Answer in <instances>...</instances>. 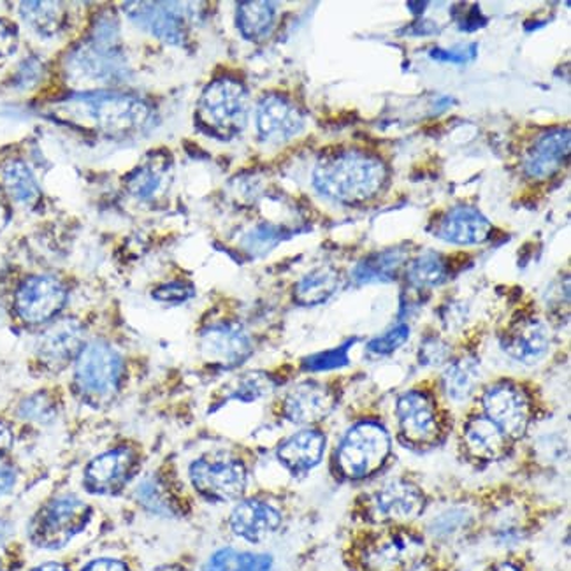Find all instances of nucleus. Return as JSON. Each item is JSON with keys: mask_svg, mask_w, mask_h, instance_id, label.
I'll use <instances>...</instances> for the list:
<instances>
[{"mask_svg": "<svg viewBox=\"0 0 571 571\" xmlns=\"http://www.w3.org/2000/svg\"><path fill=\"white\" fill-rule=\"evenodd\" d=\"M69 80L81 87L80 92L110 90L126 83L131 68L123 53L118 20L110 13L97 18L92 36L71 50L66 59Z\"/></svg>", "mask_w": 571, "mask_h": 571, "instance_id": "nucleus-1", "label": "nucleus"}, {"mask_svg": "<svg viewBox=\"0 0 571 571\" xmlns=\"http://www.w3.org/2000/svg\"><path fill=\"white\" fill-rule=\"evenodd\" d=\"M68 110L77 117L78 123L117 141L147 134L156 126L152 106L134 93L114 90L77 92L69 97Z\"/></svg>", "mask_w": 571, "mask_h": 571, "instance_id": "nucleus-2", "label": "nucleus"}, {"mask_svg": "<svg viewBox=\"0 0 571 571\" xmlns=\"http://www.w3.org/2000/svg\"><path fill=\"white\" fill-rule=\"evenodd\" d=\"M385 180L387 169L382 160L359 150L329 153L313 169L317 192L347 207L377 198Z\"/></svg>", "mask_w": 571, "mask_h": 571, "instance_id": "nucleus-3", "label": "nucleus"}, {"mask_svg": "<svg viewBox=\"0 0 571 571\" xmlns=\"http://www.w3.org/2000/svg\"><path fill=\"white\" fill-rule=\"evenodd\" d=\"M424 558V537L408 525H383L365 534L355 549L362 571H415Z\"/></svg>", "mask_w": 571, "mask_h": 571, "instance_id": "nucleus-4", "label": "nucleus"}, {"mask_svg": "<svg viewBox=\"0 0 571 571\" xmlns=\"http://www.w3.org/2000/svg\"><path fill=\"white\" fill-rule=\"evenodd\" d=\"M123 379V359L108 341L84 344L74 362V387L92 407H104L114 400Z\"/></svg>", "mask_w": 571, "mask_h": 571, "instance_id": "nucleus-5", "label": "nucleus"}, {"mask_svg": "<svg viewBox=\"0 0 571 571\" xmlns=\"http://www.w3.org/2000/svg\"><path fill=\"white\" fill-rule=\"evenodd\" d=\"M92 507L78 495H57L42 504L29 524L30 542L44 551H60L92 521Z\"/></svg>", "mask_w": 571, "mask_h": 571, "instance_id": "nucleus-6", "label": "nucleus"}, {"mask_svg": "<svg viewBox=\"0 0 571 571\" xmlns=\"http://www.w3.org/2000/svg\"><path fill=\"white\" fill-rule=\"evenodd\" d=\"M250 117V93L240 80L219 78L202 90L198 120L219 138H234L244 131Z\"/></svg>", "mask_w": 571, "mask_h": 571, "instance_id": "nucleus-7", "label": "nucleus"}, {"mask_svg": "<svg viewBox=\"0 0 571 571\" xmlns=\"http://www.w3.org/2000/svg\"><path fill=\"white\" fill-rule=\"evenodd\" d=\"M391 455V437L387 429L373 420H362L344 433L337 452L341 475L362 480L374 475Z\"/></svg>", "mask_w": 571, "mask_h": 571, "instance_id": "nucleus-8", "label": "nucleus"}, {"mask_svg": "<svg viewBox=\"0 0 571 571\" xmlns=\"http://www.w3.org/2000/svg\"><path fill=\"white\" fill-rule=\"evenodd\" d=\"M189 479L210 503H232L247 491L248 470L243 461L231 455H202L190 464Z\"/></svg>", "mask_w": 571, "mask_h": 571, "instance_id": "nucleus-9", "label": "nucleus"}, {"mask_svg": "<svg viewBox=\"0 0 571 571\" xmlns=\"http://www.w3.org/2000/svg\"><path fill=\"white\" fill-rule=\"evenodd\" d=\"M192 4L181 2H126L123 13L139 29L172 44L183 47L189 39L190 23L193 20Z\"/></svg>", "mask_w": 571, "mask_h": 571, "instance_id": "nucleus-10", "label": "nucleus"}, {"mask_svg": "<svg viewBox=\"0 0 571 571\" xmlns=\"http://www.w3.org/2000/svg\"><path fill=\"white\" fill-rule=\"evenodd\" d=\"M424 509L422 489L403 479L383 483L365 500V515L380 525H408L419 519Z\"/></svg>", "mask_w": 571, "mask_h": 571, "instance_id": "nucleus-11", "label": "nucleus"}, {"mask_svg": "<svg viewBox=\"0 0 571 571\" xmlns=\"http://www.w3.org/2000/svg\"><path fill=\"white\" fill-rule=\"evenodd\" d=\"M68 303V289L59 278L36 274L21 282L14 294V310L21 322L29 325L48 324L56 320Z\"/></svg>", "mask_w": 571, "mask_h": 571, "instance_id": "nucleus-12", "label": "nucleus"}, {"mask_svg": "<svg viewBox=\"0 0 571 571\" xmlns=\"http://www.w3.org/2000/svg\"><path fill=\"white\" fill-rule=\"evenodd\" d=\"M139 452L132 447H117L96 455L87 464L83 488L96 495H117L138 475Z\"/></svg>", "mask_w": 571, "mask_h": 571, "instance_id": "nucleus-13", "label": "nucleus"}, {"mask_svg": "<svg viewBox=\"0 0 571 571\" xmlns=\"http://www.w3.org/2000/svg\"><path fill=\"white\" fill-rule=\"evenodd\" d=\"M483 415L492 420L510 440L522 438L530 428L531 407L521 387L500 382L489 387L482 398Z\"/></svg>", "mask_w": 571, "mask_h": 571, "instance_id": "nucleus-14", "label": "nucleus"}, {"mask_svg": "<svg viewBox=\"0 0 571 571\" xmlns=\"http://www.w3.org/2000/svg\"><path fill=\"white\" fill-rule=\"evenodd\" d=\"M87 343L89 341L84 325L80 320L68 317L51 322L50 328L42 332L36 347V355L44 370L59 373L72 362H77Z\"/></svg>", "mask_w": 571, "mask_h": 571, "instance_id": "nucleus-15", "label": "nucleus"}, {"mask_svg": "<svg viewBox=\"0 0 571 571\" xmlns=\"http://www.w3.org/2000/svg\"><path fill=\"white\" fill-rule=\"evenodd\" d=\"M400 433L410 445H434L441 434L437 403L428 392L408 391L395 403Z\"/></svg>", "mask_w": 571, "mask_h": 571, "instance_id": "nucleus-16", "label": "nucleus"}, {"mask_svg": "<svg viewBox=\"0 0 571 571\" xmlns=\"http://www.w3.org/2000/svg\"><path fill=\"white\" fill-rule=\"evenodd\" d=\"M199 350L204 361L232 370L248 361L253 353L252 337L236 322H217L202 329Z\"/></svg>", "mask_w": 571, "mask_h": 571, "instance_id": "nucleus-17", "label": "nucleus"}, {"mask_svg": "<svg viewBox=\"0 0 571 571\" xmlns=\"http://www.w3.org/2000/svg\"><path fill=\"white\" fill-rule=\"evenodd\" d=\"M257 134L268 144H282L301 134L304 114L282 93L262 97L256 110Z\"/></svg>", "mask_w": 571, "mask_h": 571, "instance_id": "nucleus-18", "label": "nucleus"}, {"mask_svg": "<svg viewBox=\"0 0 571 571\" xmlns=\"http://www.w3.org/2000/svg\"><path fill=\"white\" fill-rule=\"evenodd\" d=\"M337 408V394L331 387L315 380L298 383L283 395L282 417L290 424L311 425L319 424L328 419Z\"/></svg>", "mask_w": 571, "mask_h": 571, "instance_id": "nucleus-19", "label": "nucleus"}, {"mask_svg": "<svg viewBox=\"0 0 571 571\" xmlns=\"http://www.w3.org/2000/svg\"><path fill=\"white\" fill-rule=\"evenodd\" d=\"M280 510L259 498L241 500L229 517L232 533L248 543H262L282 528Z\"/></svg>", "mask_w": 571, "mask_h": 571, "instance_id": "nucleus-20", "label": "nucleus"}, {"mask_svg": "<svg viewBox=\"0 0 571 571\" xmlns=\"http://www.w3.org/2000/svg\"><path fill=\"white\" fill-rule=\"evenodd\" d=\"M552 344V332L540 319H521L510 325L501 338V349L513 361L537 364L545 358Z\"/></svg>", "mask_w": 571, "mask_h": 571, "instance_id": "nucleus-21", "label": "nucleus"}, {"mask_svg": "<svg viewBox=\"0 0 571 571\" xmlns=\"http://www.w3.org/2000/svg\"><path fill=\"white\" fill-rule=\"evenodd\" d=\"M172 181V159L166 150L148 153L126 177V190L141 202L156 201Z\"/></svg>", "mask_w": 571, "mask_h": 571, "instance_id": "nucleus-22", "label": "nucleus"}, {"mask_svg": "<svg viewBox=\"0 0 571 571\" xmlns=\"http://www.w3.org/2000/svg\"><path fill=\"white\" fill-rule=\"evenodd\" d=\"M325 454V434L319 429L304 428L278 445L277 458L294 477H303L319 467Z\"/></svg>", "mask_w": 571, "mask_h": 571, "instance_id": "nucleus-23", "label": "nucleus"}, {"mask_svg": "<svg viewBox=\"0 0 571 571\" xmlns=\"http://www.w3.org/2000/svg\"><path fill=\"white\" fill-rule=\"evenodd\" d=\"M492 226L477 208L455 207L438 222L434 236L452 244H482L491 238Z\"/></svg>", "mask_w": 571, "mask_h": 571, "instance_id": "nucleus-24", "label": "nucleus"}, {"mask_svg": "<svg viewBox=\"0 0 571 571\" xmlns=\"http://www.w3.org/2000/svg\"><path fill=\"white\" fill-rule=\"evenodd\" d=\"M570 131L558 129L538 139L524 160V172L530 178L545 180L563 168L570 157Z\"/></svg>", "mask_w": 571, "mask_h": 571, "instance_id": "nucleus-25", "label": "nucleus"}, {"mask_svg": "<svg viewBox=\"0 0 571 571\" xmlns=\"http://www.w3.org/2000/svg\"><path fill=\"white\" fill-rule=\"evenodd\" d=\"M464 449L477 461H498L509 452L510 438L485 415L471 417L462 428Z\"/></svg>", "mask_w": 571, "mask_h": 571, "instance_id": "nucleus-26", "label": "nucleus"}, {"mask_svg": "<svg viewBox=\"0 0 571 571\" xmlns=\"http://www.w3.org/2000/svg\"><path fill=\"white\" fill-rule=\"evenodd\" d=\"M407 262L408 252L404 248H389L383 252L371 253L353 268V282L359 286L394 282Z\"/></svg>", "mask_w": 571, "mask_h": 571, "instance_id": "nucleus-27", "label": "nucleus"}, {"mask_svg": "<svg viewBox=\"0 0 571 571\" xmlns=\"http://www.w3.org/2000/svg\"><path fill=\"white\" fill-rule=\"evenodd\" d=\"M341 287V274L332 266L311 269L294 287V301L299 307H320L328 303Z\"/></svg>", "mask_w": 571, "mask_h": 571, "instance_id": "nucleus-28", "label": "nucleus"}, {"mask_svg": "<svg viewBox=\"0 0 571 571\" xmlns=\"http://www.w3.org/2000/svg\"><path fill=\"white\" fill-rule=\"evenodd\" d=\"M277 21V6L268 0H248L236 9V26L248 41H262L271 34Z\"/></svg>", "mask_w": 571, "mask_h": 571, "instance_id": "nucleus-29", "label": "nucleus"}, {"mask_svg": "<svg viewBox=\"0 0 571 571\" xmlns=\"http://www.w3.org/2000/svg\"><path fill=\"white\" fill-rule=\"evenodd\" d=\"M480 379H482V368H480L479 359L473 355H464L447 365L445 373H443V389L450 400L461 403L475 394Z\"/></svg>", "mask_w": 571, "mask_h": 571, "instance_id": "nucleus-30", "label": "nucleus"}, {"mask_svg": "<svg viewBox=\"0 0 571 571\" xmlns=\"http://www.w3.org/2000/svg\"><path fill=\"white\" fill-rule=\"evenodd\" d=\"M0 177H2L6 193L20 204L34 207L41 198V189H39L34 172L30 171L29 166L23 160H8L2 166Z\"/></svg>", "mask_w": 571, "mask_h": 571, "instance_id": "nucleus-31", "label": "nucleus"}, {"mask_svg": "<svg viewBox=\"0 0 571 571\" xmlns=\"http://www.w3.org/2000/svg\"><path fill=\"white\" fill-rule=\"evenodd\" d=\"M20 17L36 34L53 38L66 23V9L60 2H21Z\"/></svg>", "mask_w": 571, "mask_h": 571, "instance_id": "nucleus-32", "label": "nucleus"}, {"mask_svg": "<svg viewBox=\"0 0 571 571\" xmlns=\"http://www.w3.org/2000/svg\"><path fill=\"white\" fill-rule=\"evenodd\" d=\"M273 558L268 554H253V552L236 551V549H220L214 552L202 571H271Z\"/></svg>", "mask_w": 571, "mask_h": 571, "instance_id": "nucleus-33", "label": "nucleus"}, {"mask_svg": "<svg viewBox=\"0 0 571 571\" xmlns=\"http://www.w3.org/2000/svg\"><path fill=\"white\" fill-rule=\"evenodd\" d=\"M136 498L141 507L157 515L172 517L178 513L177 495L172 494L171 488L159 477H150L139 483Z\"/></svg>", "mask_w": 571, "mask_h": 571, "instance_id": "nucleus-34", "label": "nucleus"}, {"mask_svg": "<svg viewBox=\"0 0 571 571\" xmlns=\"http://www.w3.org/2000/svg\"><path fill=\"white\" fill-rule=\"evenodd\" d=\"M408 282L417 289H433L449 278V264L437 252H425L408 266Z\"/></svg>", "mask_w": 571, "mask_h": 571, "instance_id": "nucleus-35", "label": "nucleus"}, {"mask_svg": "<svg viewBox=\"0 0 571 571\" xmlns=\"http://www.w3.org/2000/svg\"><path fill=\"white\" fill-rule=\"evenodd\" d=\"M277 383L262 371H252V373L238 377L231 385L228 387V400L243 401V403H252V401L261 400L266 395L271 394Z\"/></svg>", "mask_w": 571, "mask_h": 571, "instance_id": "nucleus-36", "label": "nucleus"}, {"mask_svg": "<svg viewBox=\"0 0 571 571\" xmlns=\"http://www.w3.org/2000/svg\"><path fill=\"white\" fill-rule=\"evenodd\" d=\"M283 229L273 223H259L252 231L247 232L243 247L252 256H264L269 250H273L283 240Z\"/></svg>", "mask_w": 571, "mask_h": 571, "instance_id": "nucleus-37", "label": "nucleus"}, {"mask_svg": "<svg viewBox=\"0 0 571 571\" xmlns=\"http://www.w3.org/2000/svg\"><path fill=\"white\" fill-rule=\"evenodd\" d=\"M353 343H355V340L347 341V343L341 344L338 349L325 350V352L311 355L310 359L304 361V368L310 371H331L343 368V365L350 362L349 352Z\"/></svg>", "mask_w": 571, "mask_h": 571, "instance_id": "nucleus-38", "label": "nucleus"}, {"mask_svg": "<svg viewBox=\"0 0 571 571\" xmlns=\"http://www.w3.org/2000/svg\"><path fill=\"white\" fill-rule=\"evenodd\" d=\"M408 338H410V328L407 324L394 325V328L383 332L380 337L373 338L368 343V352L379 355V358L391 355V353L400 350L407 343Z\"/></svg>", "mask_w": 571, "mask_h": 571, "instance_id": "nucleus-39", "label": "nucleus"}, {"mask_svg": "<svg viewBox=\"0 0 571 571\" xmlns=\"http://www.w3.org/2000/svg\"><path fill=\"white\" fill-rule=\"evenodd\" d=\"M56 401L47 392L30 395L20 407V415L27 420H34V422H48L56 417Z\"/></svg>", "mask_w": 571, "mask_h": 571, "instance_id": "nucleus-40", "label": "nucleus"}, {"mask_svg": "<svg viewBox=\"0 0 571 571\" xmlns=\"http://www.w3.org/2000/svg\"><path fill=\"white\" fill-rule=\"evenodd\" d=\"M193 298V286L187 282H169L153 290V299L159 303L181 304Z\"/></svg>", "mask_w": 571, "mask_h": 571, "instance_id": "nucleus-41", "label": "nucleus"}, {"mask_svg": "<svg viewBox=\"0 0 571 571\" xmlns=\"http://www.w3.org/2000/svg\"><path fill=\"white\" fill-rule=\"evenodd\" d=\"M18 48V32L13 23L0 20V63L13 56Z\"/></svg>", "mask_w": 571, "mask_h": 571, "instance_id": "nucleus-42", "label": "nucleus"}, {"mask_svg": "<svg viewBox=\"0 0 571 571\" xmlns=\"http://www.w3.org/2000/svg\"><path fill=\"white\" fill-rule=\"evenodd\" d=\"M477 44H471L468 50H441V48H434L429 56L431 59L438 60V62L455 63V66H462L468 63L475 57Z\"/></svg>", "mask_w": 571, "mask_h": 571, "instance_id": "nucleus-43", "label": "nucleus"}, {"mask_svg": "<svg viewBox=\"0 0 571 571\" xmlns=\"http://www.w3.org/2000/svg\"><path fill=\"white\" fill-rule=\"evenodd\" d=\"M447 355H449V349H447L445 343H441L437 338L425 341L420 349V362H424V364H440V362L445 361Z\"/></svg>", "mask_w": 571, "mask_h": 571, "instance_id": "nucleus-44", "label": "nucleus"}, {"mask_svg": "<svg viewBox=\"0 0 571 571\" xmlns=\"http://www.w3.org/2000/svg\"><path fill=\"white\" fill-rule=\"evenodd\" d=\"M41 71V63H39L38 59L26 60V62H21L20 69H18L14 83H17L18 89H27V87L34 84L39 80Z\"/></svg>", "mask_w": 571, "mask_h": 571, "instance_id": "nucleus-45", "label": "nucleus"}, {"mask_svg": "<svg viewBox=\"0 0 571 571\" xmlns=\"http://www.w3.org/2000/svg\"><path fill=\"white\" fill-rule=\"evenodd\" d=\"M81 571H131L123 561L113 558L93 559Z\"/></svg>", "mask_w": 571, "mask_h": 571, "instance_id": "nucleus-46", "label": "nucleus"}, {"mask_svg": "<svg viewBox=\"0 0 571 571\" xmlns=\"http://www.w3.org/2000/svg\"><path fill=\"white\" fill-rule=\"evenodd\" d=\"M17 485V471L13 468L0 467V498L9 494Z\"/></svg>", "mask_w": 571, "mask_h": 571, "instance_id": "nucleus-47", "label": "nucleus"}, {"mask_svg": "<svg viewBox=\"0 0 571 571\" xmlns=\"http://www.w3.org/2000/svg\"><path fill=\"white\" fill-rule=\"evenodd\" d=\"M13 431L4 422H0V458L8 454L11 447H13Z\"/></svg>", "mask_w": 571, "mask_h": 571, "instance_id": "nucleus-48", "label": "nucleus"}, {"mask_svg": "<svg viewBox=\"0 0 571 571\" xmlns=\"http://www.w3.org/2000/svg\"><path fill=\"white\" fill-rule=\"evenodd\" d=\"M9 219H11V210H9L4 190L0 189V232L4 231L6 226L9 223Z\"/></svg>", "mask_w": 571, "mask_h": 571, "instance_id": "nucleus-49", "label": "nucleus"}, {"mask_svg": "<svg viewBox=\"0 0 571 571\" xmlns=\"http://www.w3.org/2000/svg\"><path fill=\"white\" fill-rule=\"evenodd\" d=\"M30 571H69L68 567H63L60 563H44L39 567L32 568Z\"/></svg>", "mask_w": 571, "mask_h": 571, "instance_id": "nucleus-50", "label": "nucleus"}, {"mask_svg": "<svg viewBox=\"0 0 571 571\" xmlns=\"http://www.w3.org/2000/svg\"><path fill=\"white\" fill-rule=\"evenodd\" d=\"M492 571H524L521 567H517L515 563H510V561H503V563L495 564L492 568Z\"/></svg>", "mask_w": 571, "mask_h": 571, "instance_id": "nucleus-51", "label": "nucleus"}, {"mask_svg": "<svg viewBox=\"0 0 571 571\" xmlns=\"http://www.w3.org/2000/svg\"><path fill=\"white\" fill-rule=\"evenodd\" d=\"M6 537H8V528H6V524L0 522V545L4 543Z\"/></svg>", "mask_w": 571, "mask_h": 571, "instance_id": "nucleus-52", "label": "nucleus"}]
</instances>
